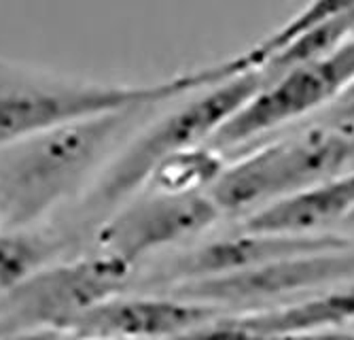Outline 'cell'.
<instances>
[{
    "label": "cell",
    "instance_id": "obj_14",
    "mask_svg": "<svg viewBox=\"0 0 354 340\" xmlns=\"http://www.w3.org/2000/svg\"><path fill=\"white\" fill-rule=\"evenodd\" d=\"M55 244L32 228H0V298L53 262Z\"/></svg>",
    "mask_w": 354,
    "mask_h": 340
},
{
    "label": "cell",
    "instance_id": "obj_15",
    "mask_svg": "<svg viewBox=\"0 0 354 340\" xmlns=\"http://www.w3.org/2000/svg\"><path fill=\"white\" fill-rule=\"evenodd\" d=\"M350 11H354V0H310V3L295 17H291L286 24H282L278 30H274L272 35H268L263 41L252 45L244 53L236 55L238 64L242 71L261 69L278 49H282L286 43H291L295 37L304 35L306 30L323 24L331 17L350 13Z\"/></svg>",
    "mask_w": 354,
    "mask_h": 340
},
{
    "label": "cell",
    "instance_id": "obj_11",
    "mask_svg": "<svg viewBox=\"0 0 354 340\" xmlns=\"http://www.w3.org/2000/svg\"><path fill=\"white\" fill-rule=\"evenodd\" d=\"M352 213L354 170H344L248 213L242 228L284 234H320L337 222H348Z\"/></svg>",
    "mask_w": 354,
    "mask_h": 340
},
{
    "label": "cell",
    "instance_id": "obj_4",
    "mask_svg": "<svg viewBox=\"0 0 354 340\" xmlns=\"http://www.w3.org/2000/svg\"><path fill=\"white\" fill-rule=\"evenodd\" d=\"M354 160V128L327 126L263 147L225 166L208 190L221 213L257 211L344 172Z\"/></svg>",
    "mask_w": 354,
    "mask_h": 340
},
{
    "label": "cell",
    "instance_id": "obj_7",
    "mask_svg": "<svg viewBox=\"0 0 354 340\" xmlns=\"http://www.w3.org/2000/svg\"><path fill=\"white\" fill-rule=\"evenodd\" d=\"M221 215L208 192L166 194L145 190L142 196L136 194L104 220L98 244L102 251L136 266L153 253L208 230Z\"/></svg>",
    "mask_w": 354,
    "mask_h": 340
},
{
    "label": "cell",
    "instance_id": "obj_5",
    "mask_svg": "<svg viewBox=\"0 0 354 340\" xmlns=\"http://www.w3.org/2000/svg\"><path fill=\"white\" fill-rule=\"evenodd\" d=\"M134 266L98 251L71 262H49L0 298V340L64 330L100 302L123 292Z\"/></svg>",
    "mask_w": 354,
    "mask_h": 340
},
{
    "label": "cell",
    "instance_id": "obj_9",
    "mask_svg": "<svg viewBox=\"0 0 354 340\" xmlns=\"http://www.w3.org/2000/svg\"><path fill=\"white\" fill-rule=\"evenodd\" d=\"M218 315V308L180 296H125L123 292L77 317L64 332L93 340H170Z\"/></svg>",
    "mask_w": 354,
    "mask_h": 340
},
{
    "label": "cell",
    "instance_id": "obj_13",
    "mask_svg": "<svg viewBox=\"0 0 354 340\" xmlns=\"http://www.w3.org/2000/svg\"><path fill=\"white\" fill-rule=\"evenodd\" d=\"M221 153L210 145L176 151L164 158L151 172L145 190L166 194H202L212 188L223 168Z\"/></svg>",
    "mask_w": 354,
    "mask_h": 340
},
{
    "label": "cell",
    "instance_id": "obj_19",
    "mask_svg": "<svg viewBox=\"0 0 354 340\" xmlns=\"http://www.w3.org/2000/svg\"><path fill=\"white\" fill-rule=\"evenodd\" d=\"M348 222H352V224H354V213L350 215V220H348Z\"/></svg>",
    "mask_w": 354,
    "mask_h": 340
},
{
    "label": "cell",
    "instance_id": "obj_3",
    "mask_svg": "<svg viewBox=\"0 0 354 340\" xmlns=\"http://www.w3.org/2000/svg\"><path fill=\"white\" fill-rule=\"evenodd\" d=\"M266 83L261 69L246 71L223 79L214 85L202 87L196 96L176 107L147 126L132 141H127L121 153L109 162L87 200L93 215L106 213V217L123 202L145 190V185L164 158L176 151L208 145L214 132L227 121L250 96Z\"/></svg>",
    "mask_w": 354,
    "mask_h": 340
},
{
    "label": "cell",
    "instance_id": "obj_10",
    "mask_svg": "<svg viewBox=\"0 0 354 340\" xmlns=\"http://www.w3.org/2000/svg\"><path fill=\"white\" fill-rule=\"evenodd\" d=\"M350 242L333 234H284V232H259L244 230L236 236H225L202 244L191 251L178 266L176 274L180 281L208 279L230 272H240L248 268L263 266L282 258L342 249Z\"/></svg>",
    "mask_w": 354,
    "mask_h": 340
},
{
    "label": "cell",
    "instance_id": "obj_1",
    "mask_svg": "<svg viewBox=\"0 0 354 340\" xmlns=\"http://www.w3.org/2000/svg\"><path fill=\"white\" fill-rule=\"evenodd\" d=\"M159 107L83 117L0 147V228H35L111 162V153Z\"/></svg>",
    "mask_w": 354,
    "mask_h": 340
},
{
    "label": "cell",
    "instance_id": "obj_17",
    "mask_svg": "<svg viewBox=\"0 0 354 340\" xmlns=\"http://www.w3.org/2000/svg\"><path fill=\"white\" fill-rule=\"evenodd\" d=\"M323 123L339 128H354V83L348 85L327 109Z\"/></svg>",
    "mask_w": 354,
    "mask_h": 340
},
{
    "label": "cell",
    "instance_id": "obj_6",
    "mask_svg": "<svg viewBox=\"0 0 354 340\" xmlns=\"http://www.w3.org/2000/svg\"><path fill=\"white\" fill-rule=\"evenodd\" d=\"M354 83V39L331 53L304 62L266 81L208 141L216 151L232 149L333 102Z\"/></svg>",
    "mask_w": 354,
    "mask_h": 340
},
{
    "label": "cell",
    "instance_id": "obj_18",
    "mask_svg": "<svg viewBox=\"0 0 354 340\" xmlns=\"http://www.w3.org/2000/svg\"><path fill=\"white\" fill-rule=\"evenodd\" d=\"M5 340H93V338H79L64 330H47V332H35V334H24V336H13Z\"/></svg>",
    "mask_w": 354,
    "mask_h": 340
},
{
    "label": "cell",
    "instance_id": "obj_8",
    "mask_svg": "<svg viewBox=\"0 0 354 340\" xmlns=\"http://www.w3.org/2000/svg\"><path fill=\"white\" fill-rule=\"evenodd\" d=\"M354 279V251L348 247L282 258L263 266L208 279L180 281L174 296L216 304H270L331 283Z\"/></svg>",
    "mask_w": 354,
    "mask_h": 340
},
{
    "label": "cell",
    "instance_id": "obj_2",
    "mask_svg": "<svg viewBox=\"0 0 354 340\" xmlns=\"http://www.w3.org/2000/svg\"><path fill=\"white\" fill-rule=\"evenodd\" d=\"M238 75L232 60L155 83H102L55 77L0 60V147L64 123L134 105H168Z\"/></svg>",
    "mask_w": 354,
    "mask_h": 340
},
{
    "label": "cell",
    "instance_id": "obj_16",
    "mask_svg": "<svg viewBox=\"0 0 354 340\" xmlns=\"http://www.w3.org/2000/svg\"><path fill=\"white\" fill-rule=\"evenodd\" d=\"M170 340H352L350 336H342L335 332H316V334H276L263 332L259 328L248 325L240 315L221 317L193 325Z\"/></svg>",
    "mask_w": 354,
    "mask_h": 340
},
{
    "label": "cell",
    "instance_id": "obj_12",
    "mask_svg": "<svg viewBox=\"0 0 354 340\" xmlns=\"http://www.w3.org/2000/svg\"><path fill=\"white\" fill-rule=\"evenodd\" d=\"M248 325L276 334H316L331 332L337 325L354 321V281L339 289L312 296L280 308L240 315Z\"/></svg>",
    "mask_w": 354,
    "mask_h": 340
}]
</instances>
